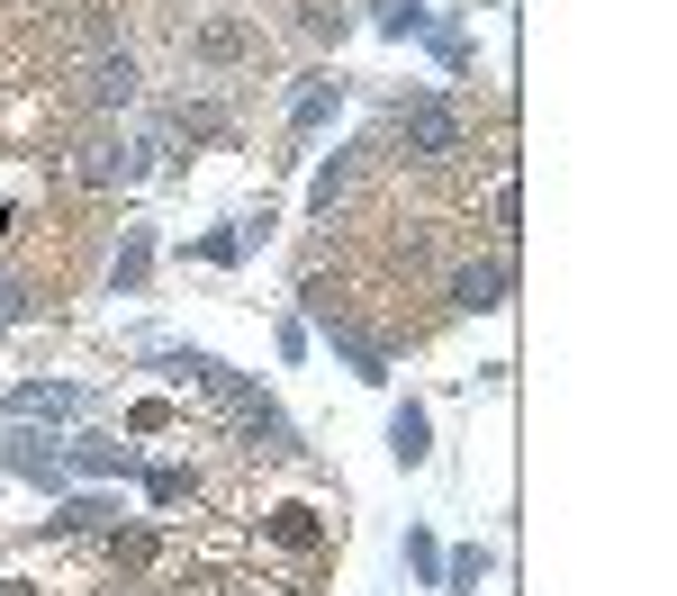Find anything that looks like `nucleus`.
I'll list each match as a JSON object with an SVG mask.
<instances>
[{
	"mask_svg": "<svg viewBox=\"0 0 677 596\" xmlns=\"http://www.w3.org/2000/svg\"><path fill=\"white\" fill-rule=\"evenodd\" d=\"M398 136L416 145L425 163H443V154H461V118H451V108H434V100H416V108H406V118H398Z\"/></svg>",
	"mask_w": 677,
	"mask_h": 596,
	"instance_id": "f257e3e1",
	"label": "nucleus"
},
{
	"mask_svg": "<svg viewBox=\"0 0 677 596\" xmlns=\"http://www.w3.org/2000/svg\"><path fill=\"white\" fill-rule=\"evenodd\" d=\"M82 91H91L100 108H127V100H136V64H127V55H100V64H91V82H82Z\"/></svg>",
	"mask_w": 677,
	"mask_h": 596,
	"instance_id": "f03ea898",
	"label": "nucleus"
},
{
	"mask_svg": "<svg viewBox=\"0 0 677 596\" xmlns=\"http://www.w3.org/2000/svg\"><path fill=\"white\" fill-rule=\"evenodd\" d=\"M497 289H506V272H497V263H470L461 280H451V298H461V308H497Z\"/></svg>",
	"mask_w": 677,
	"mask_h": 596,
	"instance_id": "7ed1b4c3",
	"label": "nucleus"
},
{
	"mask_svg": "<svg viewBox=\"0 0 677 596\" xmlns=\"http://www.w3.org/2000/svg\"><path fill=\"white\" fill-rule=\"evenodd\" d=\"M72 172H82V181H118V145H108V136H91V145H82V163H72Z\"/></svg>",
	"mask_w": 677,
	"mask_h": 596,
	"instance_id": "20e7f679",
	"label": "nucleus"
}]
</instances>
